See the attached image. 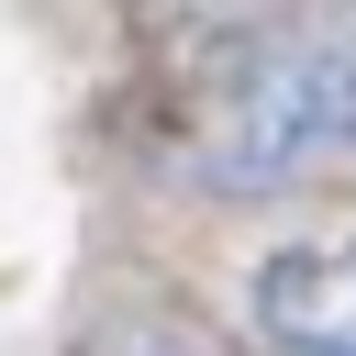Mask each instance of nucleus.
Returning a JSON list of instances; mask_svg holds the SVG:
<instances>
[{"instance_id":"1","label":"nucleus","mask_w":356,"mask_h":356,"mask_svg":"<svg viewBox=\"0 0 356 356\" xmlns=\"http://www.w3.org/2000/svg\"><path fill=\"white\" fill-rule=\"evenodd\" d=\"M200 189H334L356 178V22H267L222 56L189 122Z\"/></svg>"},{"instance_id":"2","label":"nucleus","mask_w":356,"mask_h":356,"mask_svg":"<svg viewBox=\"0 0 356 356\" xmlns=\"http://www.w3.org/2000/svg\"><path fill=\"white\" fill-rule=\"evenodd\" d=\"M256 334H267V356H356V234L267 256L256 267Z\"/></svg>"}]
</instances>
